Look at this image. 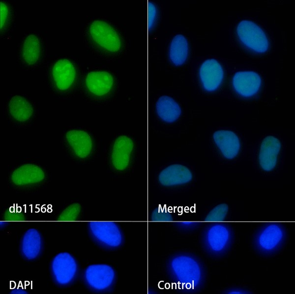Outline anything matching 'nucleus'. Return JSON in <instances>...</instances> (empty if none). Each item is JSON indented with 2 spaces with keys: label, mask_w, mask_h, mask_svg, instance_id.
I'll use <instances>...</instances> for the list:
<instances>
[{
  "label": "nucleus",
  "mask_w": 295,
  "mask_h": 294,
  "mask_svg": "<svg viewBox=\"0 0 295 294\" xmlns=\"http://www.w3.org/2000/svg\"><path fill=\"white\" fill-rule=\"evenodd\" d=\"M170 269L177 280L187 289H194L202 282L203 269L199 262L187 255H180L173 258Z\"/></svg>",
  "instance_id": "nucleus-1"
},
{
  "label": "nucleus",
  "mask_w": 295,
  "mask_h": 294,
  "mask_svg": "<svg viewBox=\"0 0 295 294\" xmlns=\"http://www.w3.org/2000/svg\"><path fill=\"white\" fill-rule=\"evenodd\" d=\"M232 239L230 228L222 222L211 223L206 228L204 236L206 249L214 255L225 252L230 245Z\"/></svg>",
  "instance_id": "nucleus-2"
},
{
  "label": "nucleus",
  "mask_w": 295,
  "mask_h": 294,
  "mask_svg": "<svg viewBox=\"0 0 295 294\" xmlns=\"http://www.w3.org/2000/svg\"><path fill=\"white\" fill-rule=\"evenodd\" d=\"M285 235V230L280 224L268 223L258 231L255 238V243L261 252L271 253L282 244Z\"/></svg>",
  "instance_id": "nucleus-3"
},
{
  "label": "nucleus",
  "mask_w": 295,
  "mask_h": 294,
  "mask_svg": "<svg viewBox=\"0 0 295 294\" xmlns=\"http://www.w3.org/2000/svg\"><path fill=\"white\" fill-rule=\"evenodd\" d=\"M237 33L241 42L253 51L263 53L267 50L269 44L265 33L253 22L241 21L237 27Z\"/></svg>",
  "instance_id": "nucleus-4"
},
{
  "label": "nucleus",
  "mask_w": 295,
  "mask_h": 294,
  "mask_svg": "<svg viewBox=\"0 0 295 294\" xmlns=\"http://www.w3.org/2000/svg\"><path fill=\"white\" fill-rule=\"evenodd\" d=\"M93 237L108 247L116 248L121 245L123 236L117 224L112 221H91L88 224Z\"/></svg>",
  "instance_id": "nucleus-5"
},
{
  "label": "nucleus",
  "mask_w": 295,
  "mask_h": 294,
  "mask_svg": "<svg viewBox=\"0 0 295 294\" xmlns=\"http://www.w3.org/2000/svg\"><path fill=\"white\" fill-rule=\"evenodd\" d=\"M84 277L90 288L96 291H104L112 286L116 273L113 268L108 265L94 264L87 267Z\"/></svg>",
  "instance_id": "nucleus-6"
},
{
  "label": "nucleus",
  "mask_w": 295,
  "mask_h": 294,
  "mask_svg": "<svg viewBox=\"0 0 295 294\" xmlns=\"http://www.w3.org/2000/svg\"><path fill=\"white\" fill-rule=\"evenodd\" d=\"M51 270L56 282L60 285H66L75 278L78 265L76 260L70 253L61 252L53 259Z\"/></svg>",
  "instance_id": "nucleus-7"
},
{
  "label": "nucleus",
  "mask_w": 295,
  "mask_h": 294,
  "mask_svg": "<svg viewBox=\"0 0 295 294\" xmlns=\"http://www.w3.org/2000/svg\"><path fill=\"white\" fill-rule=\"evenodd\" d=\"M89 32L94 41L107 50L116 52L120 49L121 41L118 33L106 22L93 21L90 26Z\"/></svg>",
  "instance_id": "nucleus-8"
},
{
  "label": "nucleus",
  "mask_w": 295,
  "mask_h": 294,
  "mask_svg": "<svg viewBox=\"0 0 295 294\" xmlns=\"http://www.w3.org/2000/svg\"><path fill=\"white\" fill-rule=\"evenodd\" d=\"M233 84L236 91L244 97L255 95L261 85L260 76L253 71L238 72L233 79Z\"/></svg>",
  "instance_id": "nucleus-9"
},
{
  "label": "nucleus",
  "mask_w": 295,
  "mask_h": 294,
  "mask_svg": "<svg viewBox=\"0 0 295 294\" xmlns=\"http://www.w3.org/2000/svg\"><path fill=\"white\" fill-rule=\"evenodd\" d=\"M200 76L204 88L208 91L217 89L221 83L224 71L220 64L215 59L204 61L200 69Z\"/></svg>",
  "instance_id": "nucleus-10"
},
{
  "label": "nucleus",
  "mask_w": 295,
  "mask_h": 294,
  "mask_svg": "<svg viewBox=\"0 0 295 294\" xmlns=\"http://www.w3.org/2000/svg\"><path fill=\"white\" fill-rule=\"evenodd\" d=\"M281 149L280 141L273 136H268L263 141L259 153V162L265 171L272 170L275 166Z\"/></svg>",
  "instance_id": "nucleus-11"
},
{
  "label": "nucleus",
  "mask_w": 295,
  "mask_h": 294,
  "mask_svg": "<svg viewBox=\"0 0 295 294\" xmlns=\"http://www.w3.org/2000/svg\"><path fill=\"white\" fill-rule=\"evenodd\" d=\"M214 141L223 156L232 159L238 154L240 143L236 134L232 131L220 130L213 134Z\"/></svg>",
  "instance_id": "nucleus-12"
},
{
  "label": "nucleus",
  "mask_w": 295,
  "mask_h": 294,
  "mask_svg": "<svg viewBox=\"0 0 295 294\" xmlns=\"http://www.w3.org/2000/svg\"><path fill=\"white\" fill-rule=\"evenodd\" d=\"M133 147V141L126 136H120L116 139L113 146L112 160L117 169L123 170L128 166Z\"/></svg>",
  "instance_id": "nucleus-13"
},
{
  "label": "nucleus",
  "mask_w": 295,
  "mask_h": 294,
  "mask_svg": "<svg viewBox=\"0 0 295 294\" xmlns=\"http://www.w3.org/2000/svg\"><path fill=\"white\" fill-rule=\"evenodd\" d=\"M52 75L57 87L61 90H64L67 89L74 82L76 70L70 60L61 59L54 65Z\"/></svg>",
  "instance_id": "nucleus-14"
},
{
  "label": "nucleus",
  "mask_w": 295,
  "mask_h": 294,
  "mask_svg": "<svg viewBox=\"0 0 295 294\" xmlns=\"http://www.w3.org/2000/svg\"><path fill=\"white\" fill-rule=\"evenodd\" d=\"M192 175L190 170L180 164H173L163 170L159 175L160 183L165 186H173L190 182Z\"/></svg>",
  "instance_id": "nucleus-15"
},
{
  "label": "nucleus",
  "mask_w": 295,
  "mask_h": 294,
  "mask_svg": "<svg viewBox=\"0 0 295 294\" xmlns=\"http://www.w3.org/2000/svg\"><path fill=\"white\" fill-rule=\"evenodd\" d=\"M114 79L111 74L106 71L89 72L86 78V84L88 89L97 96H103L111 90Z\"/></svg>",
  "instance_id": "nucleus-16"
},
{
  "label": "nucleus",
  "mask_w": 295,
  "mask_h": 294,
  "mask_svg": "<svg viewBox=\"0 0 295 294\" xmlns=\"http://www.w3.org/2000/svg\"><path fill=\"white\" fill-rule=\"evenodd\" d=\"M44 173L39 166L26 164L19 167L13 172L11 179L16 185H25L38 183L43 180Z\"/></svg>",
  "instance_id": "nucleus-17"
},
{
  "label": "nucleus",
  "mask_w": 295,
  "mask_h": 294,
  "mask_svg": "<svg viewBox=\"0 0 295 294\" xmlns=\"http://www.w3.org/2000/svg\"><path fill=\"white\" fill-rule=\"evenodd\" d=\"M66 137L77 156L84 158L90 154L92 143L87 132L81 130H71L66 133Z\"/></svg>",
  "instance_id": "nucleus-18"
},
{
  "label": "nucleus",
  "mask_w": 295,
  "mask_h": 294,
  "mask_svg": "<svg viewBox=\"0 0 295 294\" xmlns=\"http://www.w3.org/2000/svg\"><path fill=\"white\" fill-rule=\"evenodd\" d=\"M42 238L38 231L34 228L28 230L21 241V251L28 260H33L40 254L42 248Z\"/></svg>",
  "instance_id": "nucleus-19"
},
{
  "label": "nucleus",
  "mask_w": 295,
  "mask_h": 294,
  "mask_svg": "<svg viewBox=\"0 0 295 294\" xmlns=\"http://www.w3.org/2000/svg\"><path fill=\"white\" fill-rule=\"evenodd\" d=\"M156 107L159 117L168 123L176 121L181 112L178 104L173 98L167 96H163L159 98Z\"/></svg>",
  "instance_id": "nucleus-20"
},
{
  "label": "nucleus",
  "mask_w": 295,
  "mask_h": 294,
  "mask_svg": "<svg viewBox=\"0 0 295 294\" xmlns=\"http://www.w3.org/2000/svg\"><path fill=\"white\" fill-rule=\"evenodd\" d=\"M9 108L11 115L19 121L27 120L33 113L31 104L25 98L19 95L14 96L11 98Z\"/></svg>",
  "instance_id": "nucleus-21"
},
{
  "label": "nucleus",
  "mask_w": 295,
  "mask_h": 294,
  "mask_svg": "<svg viewBox=\"0 0 295 294\" xmlns=\"http://www.w3.org/2000/svg\"><path fill=\"white\" fill-rule=\"evenodd\" d=\"M188 52V42L185 37L181 34L175 36L170 47V57L176 65L183 64L186 60Z\"/></svg>",
  "instance_id": "nucleus-22"
},
{
  "label": "nucleus",
  "mask_w": 295,
  "mask_h": 294,
  "mask_svg": "<svg viewBox=\"0 0 295 294\" xmlns=\"http://www.w3.org/2000/svg\"><path fill=\"white\" fill-rule=\"evenodd\" d=\"M40 53V44L38 37L34 34L28 35L23 44L22 56L30 65L34 64L38 59Z\"/></svg>",
  "instance_id": "nucleus-23"
},
{
  "label": "nucleus",
  "mask_w": 295,
  "mask_h": 294,
  "mask_svg": "<svg viewBox=\"0 0 295 294\" xmlns=\"http://www.w3.org/2000/svg\"><path fill=\"white\" fill-rule=\"evenodd\" d=\"M229 208L225 204H221L214 207L208 213L205 221L211 223L222 222L224 221L228 213Z\"/></svg>",
  "instance_id": "nucleus-24"
},
{
  "label": "nucleus",
  "mask_w": 295,
  "mask_h": 294,
  "mask_svg": "<svg viewBox=\"0 0 295 294\" xmlns=\"http://www.w3.org/2000/svg\"><path fill=\"white\" fill-rule=\"evenodd\" d=\"M81 212V206L74 203L68 206L60 214L58 220L62 221H73L77 220Z\"/></svg>",
  "instance_id": "nucleus-25"
},
{
  "label": "nucleus",
  "mask_w": 295,
  "mask_h": 294,
  "mask_svg": "<svg viewBox=\"0 0 295 294\" xmlns=\"http://www.w3.org/2000/svg\"><path fill=\"white\" fill-rule=\"evenodd\" d=\"M151 220L154 221H171L173 220L172 215L166 210L161 208L155 209L152 213Z\"/></svg>",
  "instance_id": "nucleus-26"
},
{
  "label": "nucleus",
  "mask_w": 295,
  "mask_h": 294,
  "mask_svg": "<svg viewBox=\"0 0 295 294\" xmlns=\"http://www.w3.org/2000/svg\"><path fill=\"white\" fill-rule=\"evenodd\" d=\"M4 219L6 221H18L25 220V217L21 211L16 210L11 207L5 211Z\"/></svg>",
  "instance_id": "nucleus-27"
},
{
  "label": "nucleus",
  "mask_w": 295,
  "mask_h": 294,
  "mask_svg": "<svg viewBox=\"0 0 295 294\" xmlns=\"http://www.w3.org/2000/svg\"><path fill=\"white\" fill-rule=\"evenodd\" d=\"M156 13V9L151 2L148 3V27L150 29L154 23Z\"/></svg>",
  "instance_id": "nucleus-28"
},
{
  "label": "nucleus",
  "mask_w": 295,
  "mask_h": 294,
  "mask_svg": "<svg viewBox=\"0 0 295 294\" xmlns=\"http://www.w3.org/2000/svg\"><path fill=\"white\" fill-rule=\"evenodd\" d=\"M8 9L6 4L3 1L0 2V28L3 26L7 17Z\"/></svg>",
  "instance_id": "nucleus-29"
},
{
  "label": "nucleus",
  "mask_w": 295,
  "mask_h": 294,
  "mask_svg": "<svg viewBox=\"0 0 295 294\" xmlns=\"http://www.w3.org/2000/svg\"><path fill=\"white\" fill-rule=\"evenodd\" d=\"M247 293L245 289L238 288L230 289L227 291V293L229 294H245Z\"/></svg>",
  "instance_id": "nucleus-30"
},
{
  "label": "nucleus",
  "mask_w": 295,
  "mask_h": 294,
  "mask_svg": "<svg viewBox=\"0 0 295 294\" xmlns=\"http://www.w3.org/2000/svg\"><path fill=\"white\" fill-rule=\"evenodd\" d=\"M181 224L186 227H190L194 226L195 224V223L193 222H182Z\"/></svg>",
  "instance_id": "nucleus-31"
},
{
  "label": "nucleus",
  "mask_w": 295,
  "mask_h": 294,
  "mask_svg": "<svg viewBox=\"0 0 295 294\" xmlns=\"http://www.w3.org/2000/svg\"><path fill=\"white\" fill-rule=\"evenodd\" d=\"M11 294H26V292L20 289H16L11 292Z\"/></svg>",
  "instance_id": "nucleus-32"
}]
</instances>
